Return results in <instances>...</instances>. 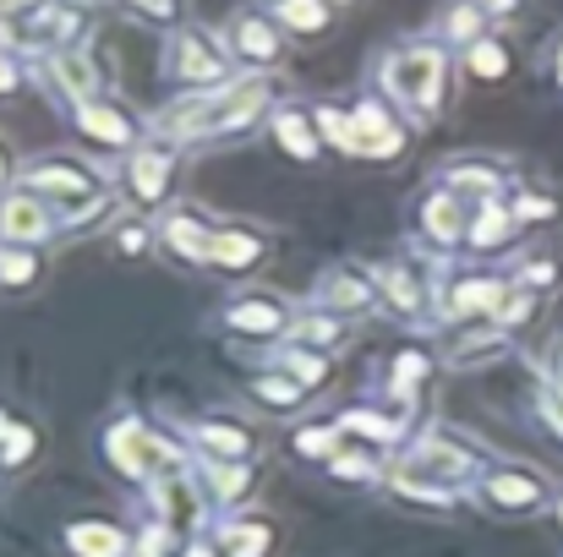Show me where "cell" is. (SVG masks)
Segmentation results:
<instances>
[{
	"label": "cell",
	"instance_id": "obj_1",
	"mask_svg": "<svg viewBox=\"0 0 563 557\" xmlns=\"http://www.w3.org/2000/svg\"><path fill=\"white\" fill-rule=\"evenodd\" d=\"M263 115H274V82L263 71L235 77L230 88L213 93H187L176 104L159 110L154 137L159 143H208V137H241L246 126H257Z\"/></svg>",
	"mask_w": 563,
	"mask_h": 557
},
{
	"label": "cell",
	"instance_id": "obj_2",
	"mask_svg": "<svg viewBox=\"0 0 563 557\" xmlns=\"http://www.w3.org/2000/svg\"><path fill=\"white\" fill-rule=\"evenodd\" d=\"M377 82H383L394 110H410L416 121H438L443 93H449V55L438 38H410V44L383 55Z\"/></svg>",
	"mask_w": 563,
	"mask_h": 557
},
{
	"label": "cell",
	"instance_id": "obj_3",
	"mask_svg": "<svg viewBox=\"0 0 563 557\" xmlns=\"http://www.w3.org/2000/svg\"><path fill=\"white\" fill-rule=\"evenodd\" d=\"M165 77L181 82L187 93H213V88L235 82V55L208 27H176L165 38Z\"/></svg>",
	"mask_w": 563,
	"mask_h": 557
},
{
	"label": "cell",
	"instance_id": "obj_4",
	"mask_svg": "<svg viewBox=\"0 0 563 557\" xmlns=\"http://www.w3.org/2000/svg\"><path fill=\"white\" fill-rule=\"evenodd\" d=\"M104 454H110V465H115L126 481H143V487H154V481L187 470V454H181L165 432H154L148 421H115V426L104 432Z\"/></svg>",
	"mask_w": 563,
	"mask_h": 557
},
{
	"label": "cell",
	"instance_id": "obj_5",
	"mask_svg": "<svg viewBox=\"0 0 563 557\" xmlns=\"http://www.w3.org/2000/svg\"><path fill=\"white\" fill-rule=\"evenodd\" d=\"M410 470H421V476H432L438 487H449V492H460L465 481H476L487 465H482V454H476V443L471 437H460V432H443V426H432L416 448H410V459H405Z\"/></svg>",
	"mask_w": 563,
	"mask_h": 557
},
{
	"label": "cell",
	"instance_id": "obj_6",
	"mask_svg": "<svg viewBox=\"0 0 563 557\" xmlns=\"http://www.w3.org/2000/svg\"><path fill=\"white\" fill-rule=\"evenodd\" d=\"M22 191H38L44 202L71 208V202H82V197H99L104 186H99V170H93V165H82V159H71V154H44V159H33V165L22 170Z\"/></svg>",
	"mask_w": 563,
	"mask_h": 557
},
{
	"label": "cell",
	"instance_id": "obj_7",
	"mask_svg": "<svg viewBox=\"0 0 563 557\" xmlns=\"http://www.w3.org/2000/svg\"><path fill=\"white\" fill-rule=\"evenodd\" d=\"M71 126L82 132V143H93V148H104V154H137L148 137H143V121L126 110V104H115V99H93V104H77L71 110Z\"/></svg>",
	"mask_w": 563,
	"mask_h": 557
},
{
	"label": "cell",
	"instance_id": "obj_8",
	"mask_svg": "<svg viewBox=\"0 0 563 557\" xmlns=\"http://www.w3.org/2000/svg\"><path fill=\"white\" fill-rule=\"evenodd\" d=\"M509 285H515V279H498V274H454V279L438 290L432 312L449 318V323H471V318H493V323H498Z\"/></svg>",
	"mask_w": 563,
	"mask_h": 557
},
{
	"label": "cell",
	"instance_id": "obj_9",
	"mask_svg": "<svg viewBox=\"0 0 563 557\" xmlns=\"http://www.w3.org/2000/svg\"><path fill=\"white\" fill-rule=\"evenodd\" d=\"M219 318H224V328L241 334V339H274V345H285V339H290V323H296V307L279 301V296L246 290V296H235Z\"/></svg>",
	"mask_w": 563,
	"mask_h": 557
},
{
	"label": "cell",
	"instance_id": "obj_10",
	"mask_svg": "<svg viewBox=\"0 0 563 557\" xmlns=\"http://www.w3.org/2000/svg\"><path fill=\"white\" fill-rule=\"evenodd\" d=\"M318 307L334 312V318H367V312L383 307V279L356 268V263H334L318 279Z\"/></svg>",
	"mask_w": 563,
	"mask_h": 557
},
{
	"label": "cell",
	"instance_id": "obj_11",
	"mask_svg": "<svg viewBox=\"0 0 563 557\" xmlns=\"http://www.w3.org/2000/svg\"><path fill=\"white\" fill-rule=\"evenodd\" d=\"M405 148V126L394 121L388 99H356L351 104V159H394Z\"/></svg>",
	"mask_w": 563,
	"mask_h": 557
},
{
	"label": "cell",
	"instance_id": "obj_12",
	"mask_svg": "<svg viewBox=\"0 0 563 557\" xmlns=\"http://www.w3.org/2000/svg\"><path fill=\"white\" fill-rule=\"evenodd\" d=\"M224 44H230V55H235V66H274L279 55H285V27L268 16V11H235L230 16V27H224Z\"/></svg>",
	"mask_w": 563,
	"mask_h": 557
},
{
	"label": "cell",
	"instance_id": "obj_13",
	"mask_svg": "<svg viewBox=\"0 0 563 557\" xmlns=\"http://www.w3.org/2000/svg\"><path fill=\"white\" fill-rule=\"evenodd\" d=\"M38 66H44V88L60 93L71 110L104 99V71H99V60H93L88 49H55V55H44Z\"/></svg>",
	"mask_w": 563,
	"mask_h": 557
},
{
	"label": "cell",
	"instance_id": "obj_14",
	"mask_svg": "<svg viewBox=\"0 0 563 557\" xmlns=\"http://www.w3.org/2000/svg\"><path fill=\"white\" fill-rule=\"evenodd\" d=\"M476 492H482L487 509H504V514H526V509L548 503V481L526 465H487L476 476Z\"/></svg>",
	"mask_w": 563,
	"mask_h": 557
},
{
	"label": "cell",
	"instance_id": "obj_15",
	"mask_svg": "<svg viewBox=\"0 0 563 557\" xmlns=\"http://www.w3.org/2000/svg\"><path fill=\"white\" fill-rule=\"evenodd\" d=\"M60 230V219H55V208L38 197V191H5L0 197V246H38V241H49Z\"/></svg>",
	"mask_w": 563,
	"mask_h": 557
},
{
	"label": "cell",
	"instance_id": "obj_16",
	"mask_svg": "<svg viewBox=\"0 0 563 557\" xmlns=\"http://www.w3.org/2000/svg\"><path fill=\"white\" fill-rule=\"evenodd\" d=\"M82 33H88V11L77 0H49L44 11H33L22 22V44L38 49V55H55V49H82Z\"/></svg>",
	"mask_w": 563,
	"mask_h": 557
},
{
	"label": "cell",
	"instance_id": "obj_17",
	"mask_svg": "<svg viewBox=\"0 0 563 557\" xmlns=\"http://www.w3.org/2000/svg\"><path fill=\"white\" fill-rule=\"evenodd\" d=\"M121 181H126L137 208H165V197H170V186H176V148H170V143H143V148L126 159Z\"/></svg>",
	"mask_w": 563,
	"mask_h": 557
},
{
	"label": "cell",
	"instance_id": "obj_18",
	"mask_svg": "<svg viewBox=\"0 0 563 557\" xmlns=\"http://www.w3.org/2000/svg\"><path fill=\"white\" fill-rule=\"evenodd\" d=\"M213 230H219V224H208L202 213L176 208V213H165V219H159V252H165L170 263H181V268H208Z\"/></svg>",
	"mask_w": 563,
	"mask_h": 557
},
{
	"label": "cell",
	"instance_id": "obj_19",
	"mask_svg": "<svg viewBox=\"0 0 563 557\" xmlns=\"http://www.w3.org/2000/svg\"><path fill=\"white\" fill-rule=\"evenodd\" d=\"M187 443L202 459H252L257 454V432L235 415H202L187 426Z\"/></svg>",
	"mask_w": 563,
	"mask_h": 557
},
{
	"label": "cell",
	"instance_id": "obj_20",
	"mask_svg": "<svg viewBox=\"0 0 563 557\" xmlns=\"http://www.w3.org/2000/svg\"><path fill=\"white\" fill-rule=\"evenodd\" d=\"M416 230H421L432 246H454V241H465V230H471V202L454 197V191H443V186H432V191L416 202Z\"/></svg>",
	"mask_w": 563,
	"mask_h": 557
},
{
	"label": "cell",
	"instance_id": "obj_21",
	"mask_svg": "<svg viewBox=\"0 0 563 557\" xmlns=\"http://www.w3.org/2000/svg\"><path fill=\"white\" fill-rule=\"evenodd\" d=\"M263 257H268V241H263L257 230H246V224H219V230H213V246H208V268H213V274L241 279V274H252Z\"/></svg>",
	"mask_w": 563,
	"mask_h": 557
},
{
	"label": "cell",
	"instance_id": "obj_22",
	"mask_svg": "<svg viewBox=\"0 0 563 557\" xmlns=\"http://www.w3.org/2000/svg\"><path fill=\"white\" fill-rule=\"evenodd\" d=\"M268 132H274V143L285 148V159H296V165L323 159V132H318V115H312V110L279 104V110L268 115Z\"/></svg>",
	"mask_w": 563,
	"mask_h": 557
},
{
	"label": "cell",
	"instance_id": "obj_23",
	"mask_svg": "<svg viewBox=\"0 0 563 557\" xmlns=\"http://www.w3.org/2000/svg\"><path fill=\"white\" fill-rule=\"evenodd\" d=\"M202 476H208V492L219 509H241L257 487V465L252 459H202Z\"/></svg>",
	"mask_w": 563,
	"mask_h": 557
},
{
	"label": "cell",
	"instance_id": "obj_24",
	"mask_svg": "<svg viewBox=\"0 0 563 557\" xmlns=\"http://www.w3.org/2000/svg\"><path fill=\"white\" fill-rule=\"evenodd\" d=\"M443 191H454V197H465L471 208L476 202H498V186H504V170L498 165H487V159H460V165H449L443 176H438Z\"/></svg>",
	"mask_w": 563,
	"mask_h": 557
},
{
	"label": "cell",
	"instance_id": "obj_25",
	"mask_svg": "<svg viewBox=\"0 0 563 557\" xmlns=\"http://www.w3.org/2000/svg\"><path fill=\"white\" fill-rule=\"evenodd\" d=\"M377 279H383V301H388L399 318H421V312L438 301V296L427 290V279H421L410 263H394V268H383Z\"/></svg>",
	"mask_w": 563,
	"mask_h": 557
},
{
	"label": "cell",
	"instance_id": "obj_26",
	"mask_svg": "<svg viewBox=\"0 0 563 557\" xmlns=\"http://www.w3.org/2000/svg\"><path fill=\"white\" fill-rule=\"evenodd\" d=\"M498 356H509V328H476V334H454L449 345V367L454 371H476V367H493Z\"/></svg>",
	"mask_w": 563,
	"mask_h": 557
},
{
	"label": "cell",
	"instance_id": "obj_27",
	"mask_svg": "<svg viewBox=\"0 0 563 557\" xmlns=\"http://www.w3.org/2000/svg\"><path fill=\"white\" fill-rule=\"evenodd\" d=\"M515 208L498 197V202H476L471 208V230H465V246L471 252H493V246H504L509 235H515Z\"/></svg>",
	"mask_w": 563,
	"mask_h": 557
},
{
	"label": "cell",
	"instance_id": "obj_28",
	"mask_svg": "<svg viewBox=\"0 0 563 557\" xmlns=\"http://www.w3.org/2000/svg\"><path fill=\"white\" fill-rule=\"evenodd\" d=\"M285 33H301V38H318V33H329V22H334V5L329 0H268L263 5Z\"/></svg>",
	"mask_w": 563,
	"mask_h": 557
},
{
	"label": "cell",
	"instance_id": "obj_29",
	"mask_svg": "<svg viewBox=\"0 0 563 557\" xmlns=\"http://www.w3.org/2000/svg\"><path fill=\"white\" fill-rule=\"evenodd\" d=\"M154 492V503H159V525H170V531H181L187 520H197L202 509V498H197V487L187 481V470H176V476H165V481H154L148 487Z\"/></svg>",
	"mask_w": 563,
	"mask_h": 557
},
{
	"label": "cell",
	"instance_id": "obj_30",
	"mask_svg": "<svg viewBox=\"0 0 563 557\" xmlns=\"http://www.w3.org/2000/svg\"><path fill=\"white\" fill-rule=\"evenodd\" d=\"M66 547L77 557H132V536L121 525H99V520H82L66 531Z\"/></svg>",
	"mask_w": 563,
	"mask_h": 557
},
{
	"label": "cell",
	"instance_id": "obj_31",
	"mask_svg": "<svg viewBox=\"0 0 563 557\" xmlns=\"http://www.w3.org/2000/svg\"><path fill=\"white\" fill-rule=\"evenodd\" d=\"M246 388H252V399H257V404H268V410H279V415H290V410H301V404L312 399V388H307V382H296L290 371H279V367L263 371V377H252Z\"/></svg>",
	"mask_w": 563,
	"mask_h": 557
},
{
	"label": "cell",
	"instance_id": "obj_32",
	"mask_svg": "<svg viewBox=\"0 0 563 557\" xmlns=\"http://www.w3.org/2000/svg\"><path fill=\"white\" fill-rule=\"evenodd\" d=\"M345 339V318H334V312H296V323H290V345H307V350H334Z\"/></svg>",
	"mask_w": 563,
	"mask_h": 557
},
{
	"label": "cell",
	"instance_id": "obj_33",
	"mask_svg": "<svg viewBox=\"0 0 563 557\" xmlns=\"http://www.w3.org/2000/svg\"><path fill=\"white\" fill-rule=\"evenodd\" d=\"M274 367L290 371L296 382H307L312 393L334 377V367H329V356H323V350H307V345H290V339H285V345H274Z\"/></svg>",
	"mask_w": 563,
	"mask_h": 557
},
{
	"label": "cell",
	"instance_id": "obj_34",
	"mask_svg": "<svg viewBox=\"0 0 563 557\" xmlns=\"http://www.w3.org/2000/svg\"><path fill=\"white\" fill-rule=\"evenodd\" d=\"M432 371H438V356H432L427 345H410V350H399V356H394V404H410Z\"/></svg>",
	"mask_w": 563,
	"mask_h": 557
},
{
	"label": "cell",
	"instance_id": "obj_35",
	"mask_svg": "<svg viewBox=\"0 0 563 557\" xmlns=\"http://www.w3.org/2000/svg\"><path fill=\"white\" fill-rule=\"evenodd\" d=\"M219 547H224V557H263L268 547H274V531L263 525V520H224L219 525Z\"/></svg>",
	"mask_w": 563,
	"mask_h": 557
},
{
	"label": "cell",
	"instance_id": "obj_36",
	"mask_svg": "<svg viewBox=\"0 0 563 557\" xmlns=\"http://www.w3.org/2000/svg\"><path fill=\"white\" fill-rule=\"evenodd\" d=\"M509 66H515V55H509V44L504 38H476L471 49H465V71L476 77V82H504L509 77Z\"/></svg>",
	"mask_w": 563,
	"mask_h": 557
},
{
	"label": "cell",
	"instance_id": "obj_37",
	"mask_svg": "<svg viewBox=\"0 0 563 557\" xmlns=\"http://www.w3.org/2000/svg\"><path fill=\"white\" fill-rule=\"evenodd\" d=\"M290 443H296V454H301V459H318V465H329V459H334V454L351 443V432H345L340 421H323V426H301Z\"/></svg>",
	"mask_w": 563,
	"mask_h": 557
},
{
	"label": "cell",
	"instance_id": "obj_38",
	"mask_svg": "<svg viewBox=\"0 0 563 557\" xmlns=\"http://www.w3.org/2000/svg\"><path fill=\"white\" fill-rule=\"evenodd\" d=\"M329 476H334V481H377L383 470H377V454H373V448H362V443L351 437V443H345V448L329 459Z\"/></svg>",
	"mask_w": 563,
	"mask_h": 557
},
{
	"label": "cell",
	"instance_id": "obj_39",
	"mask_svg": "<svg viewBox=\"0 0 563 557\" xmlns=\"http://www.w3.org/2000/svg\"><path fill=\"white\" fill-rule=\"evenodd\" d=\"M340 426H345L356 443H362V437L377 443V448H383V443H399V421H388L383 410H345V415H340Z\"/></svg>",
	"mask_w": 563,
	"mask_h": 557
},
{
	"label": "cell",
	"instance_id": "obj_40",
	"mask_svg": "<svg viewBox=\"0 0 563 557\" xmlns=\"http://www.w3.org/2000/svg\"><path fill=\"white\" fill-rule=\"evenodd\" d=\"M487 22H493V16H487L476 0H460V5L449 11V38H454L460 49H471L476 38H487Z\"/></svg>",
	"mask_w": 563,
	"mask_h": 557
},
{
	"label": "cell",
	"instance_id": "obj_41",
	"mask_svg": "<svg viewBox=\"0 0 563 557\" xmlns=\"http://www.w3.org/2000/svg\"><path fill=\"white\" fill-rule=\"evenodd\" d=\"M38 279V257L27 246H0V285L5 290H27Z\"/></svg>",
	"mask_w": 563,
	"mask_h": 557
},
{
	"label": "cell",
	"instance_id": "obj_42",
	"mask_svg": "<svg viewBox=\"0 0 563 557\" xmlns=\"http://www.w3.org/2000/svg\"><path fill=\"white\" fill-rule=\"evenodd\" d=\"M563 279V263L559 257H526L520 263V274H515V285H526L531 296H542V290H559Z\"/></svg>",
	"mask_w": 563,
	"mask_h": 557
},
{
	"label": "cell",
	"instance_id": "obj_43",
	"mask_svg": "<svg viewBox=\"0 0 563 557\" xmlns=\"http://www.w3.org/2000/svg\"><path fill=\"white\" fill-rule=\"evenodd\" d=\"M312 115H318L323 143H334L340 154H351V110H340V104H318Z\"/></svg>",
	"mask_w": 563,
	"mask_h": 557
},
{
	"label": "cell",
	"instance_id": "obj_44",
	"mask_svg": "<svg viewBox=\"0 0 563 557\" xmlns=\"http://www.w3.org/2000/svg\"><path fill=\"white\" fill-rule=\"evenodd\" d=\"M509 208H515V219H520V224H548V219L559 213V202H553L548 191H520Z\"/></svg>",
	"mask_w": 563,
	"mask_h": 557
},
{
	"label": "cell",
	"instance_id": "obj_45",
	"mask_svg": "<svg viewBox=\"0 0 563 557\" xmlns=\"http://www.w3.org/2000/svg\"><path fill=\"white\" fill-rule=\"evenodd\" d=\"M159 246V230H148V224H121L115 230V252L121 257H143V252H154Z\"/></svg>",
	"mask_w": 563,
	"mask_h": 557
},
{
	"label": "cell",
	"instance_id": "obj_46",
	"mask_svg": "<svg viewBox=\"0 0 563 557\" xmlns=\"http://www.w3.org/2000/svg\"><path fill=\"white\" fill-rule=\"evenodd\" d=\"M176 553V531L170 525H148L137 542H132V557H170Z\"/></svg>",
	"mask_w": 563,
	"mask_h": 557
},
{
	"label": "cell",
	"instance_id": "obj_47",
	"mask_svg": "<svg viewBox=\"0 0 563 557\" xmlns=\"http://www.w3.org/2000/svg\"><path fill=\"white\" fill-rule=\"evenodd\" d=\"M137 16H148V22H159V27H181V0H126Z\"/></svg>",
	"mask_w": 563,
	"mask_h": 557
},
{
	"label": "cell",
	"instance_id": "obj_48",
	"mask_svg": "<svg viewBox=\"0 0 563 557\" xmlns=\"http://www.w3.org/2000/svg\"><path fill=\"white\" fill-rule=\"evenodd\" d=\"M33 443H38V437H33V426H22V421H16V432L0 443V465H22V459L33 454Z\"/></svg>",
	"mask_w": 563,
	"mask_h": 557
},
{
	"label": "cell",
	"instance_id": "obj_49",
	"mask_svg": "<svg viewBox=\"0 0 563 557\" xmlns=\"http://www.w3.org/2000/svg\"><path fill=\"white\" fill-rule=\"evenodd\" d=\"M16 88H22V66H16L11 55H0V99L16 93Z\"/></svg>",
	"mask_w": 563,
	"mask_h": 557
},
{
	"label": "cell",
	"instance_id": "obj_50",
	"mask_svg": "<svg viewBox=\"0 0 563 557\" xmlns=\"http://www.w3.org/2000/svg\"><path fill=\"white\" fill-rule=\"evenodd\" d=\"M44 5H49V0H0V16H22V22H27V16L44 11Z\"/></svg>",
	"mask_w": 563,
	"mask_h": 557
},
{
	"label": "cell",
	"instance_id": "obj_51",
	"mask_svg": "<svg viewBox=\"0 0 563 557\" xmlns=\"http://www.w3.org/2000/svg\"><path fill=\"white\" fill-rule=\"evenodd\" d=\"M487 16H509V11H520V0H476Z\"/></svg>",
	"mask_w": 563,
	"mask_h": 557
},
{
	"label": "cell",
	"instance_id": "obj_52",
	"mask_svg": "<svg viewBox=\"0 0 563 557\" xmlns=\"http://www.w3.org/2000/svg\"><path fill=\"white\" fill-rule=\"evenodd\" d=\"M181 557H224V547H219V542H191Z\"/></svg>",
	"mask_w": 563,
	"mask_h": 557
},
{
	"label": "cell",
	"instance_id": "obj_53",
	"mask_svg": "<svg viewBox=\"0 0 563 557\" xmlns=\"http://www.w3.org/2000/svg\"><path fill=\"white\" fill-rule=\"evenodd\" d=\"M553 77H559V88H563V38H559V49H553Z\"/></svg>",
	"mask_w": 563,
	"mask_h": 557
},
{
	"label": "cell",
	"instance_id": "obj_54",
	"mask_svg": "<svg viewBox=\"0 0 563 557\" xmlns=\"http://www.w3.org/2000/svg\"><path fill=\"white\" fill-rule=\"evenodd\" d=\"M11 432H16V421H11V415H0V443H5Z\"/></svg>",
	"mask_w": 563,
	"mask_h": 557
},
{
	"label": "cell",
	"instance_id": "obj_55",
	"mask_svg": "<svg viewBox=\"0 0 563 557\" xmlns=\"http://www.w3.org/2000/svg\"><path fill=\"white\" fill-rule=\"evenodd\" d=\"M11 181V159H5V148H0V186Z\"/></svg>",
	"mask_w": 563,
	"mask_h": 557
},
{
	"label": "cell",
	"instance_id": "obj_56",
	"mask_svg": "<svg viewBox=\"0 0 563 557\" xmlns=\"http://www.w3.org/2000/svg\"><path fill=\"white\" fill-rule=\"evenodd\" d=\"M329 5H356V0H329Z\"/></svg>",
	"mask_w": 563,
	"mask_h": 557
},
{
	"label": "cell",
	"instance_id": "obj_57",
	"mask_svg": "<svg viewBox=\"0 0 563 557\" xmlns=\"http://www.w3.org/2000/svg\"><path fill=\"white\" fill-rule=\"evenodd\" d=\"M559 525H563V498H559Z\"/></svg>",
	"mask_w": 563,
	"mask_h": 557
},
{
	"label": "cell",
	"instance_id": "obj_58",
	"mask_svg": "<svg viewBox=\"0 0 563 557\" xmlns=\"http://www.w3.org/2000/svg\"><path fill=\"white\" fill-rule=\"evenodd\" d=\"M559 393H563V388H559Z\"/></svg>",
	"mask_w": 563,
	"mask_h": 557
}]
</instances>
